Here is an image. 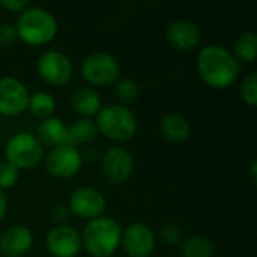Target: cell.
Instances as JSON below:
<instances>
[{"mask_svg":"<svg viewBox=\"0 0 257 257\" xmlns=\"http://www.w3.org/2000/svg\"><path fill=\"white\" fill-rule=\"evenodd\" d=\"M197 72L212 89L230 87L239 75V63L232 51L221 45H206L197 56Z\"/></svg>","mask_w":257,"mask_h":257,"instance_id":"6da1fadb","label":"cell"},{"mask_svg":"<svg viewBox=\"0 0 257 257\" xmlns=\"http://www.w3.org/2000/svg\"><path fill=\"white\" fill-rule=\"evenodd\" d=\"M114 90L122 102H134L140 96V86L133 78H120L114 83Z\"/></svg>","mask_w":257,"mask_h":257,"instance_id":"603a6c76","label":"cell"},{"mask_svg":"<svg viewBox=\"0 0 257 257\" xmlns=\"http://www.w3.org/2000/svg\"><path fill=\"white\" fill-rule=\"evenodd\" d=\"M45 248L53 257H75L81 250V236L69 224H56L45 235Z\"/></svg>","mask_w":257,"mask_h":257,"instance_id":"7c38bea8","label":"cell"},{"mask_svg":"<svg viewBox=\"0 0 257 257\" xmlns=\"http://www.w3.org/2000/svg\"><path fill=\"white\" fill-rule=\"evenodd\" d=\"M17 41L15 26L9 23H0V48H6Z\"/></svg>","mask_w":257,"mask_h":257,"instance_id":"4316f807","label":"cell"},{"mask_svg":"<svg viewBox=\"0 0 257 257\" xmlns=\"http://www.w3.org/2000/svg\"><path fill=\"white\" fill-rule=\"evenodd\" d=\"M29 89L15 77L0 78V114L6 117L20 116L29 105Z\"/></svg>","mask_w":257,"mask_h":257,"instance_id":"30bf717a","label":"cell"},{"mask_svg":"<svg viewBox=\"0 0 257 257\" xmlns=\"http://www.w3.org/2000/svg\"><path fill=\"white\" fill-rule=\"evenodd\" d=\"M69 214H71V212H69L68 206H65V205H57V206H54L53 211H51V218H53L57 224H65V221L68 220Z\"/></svg>","mask_w":257,"mask_h":257,"instance_id":"f1b7e54d","label":"cell"},{"mask_svg":"<svg viewBox=\"0 0 257 257\" xmlns=\"http://www.w3.org/2000/svg\"><path fill=\"white\" fill-rule=\"evenodd\" d=\"M18 179H20V170L11 163H8L6 160L0 161V190L5 191L14 188Z\"/></svg>","mask_w":257,"mask_h":257,"instance_id":"d4e9b609","label":"cell"},{"mask_svg":"<svg viewBox=\"0 0 257 257\" xmlns=\"http://www.w3.org/2000/svg\"><path fill=\"white\" fill-rule=\"evenodd\" d=\"M71 105L77 114L83 119H89L90 116H96L101 110V96L95 89L83 86L72 92Z\"/></svg>","mask_w":257,"mask_h":257,"instance_id":"ac0fdd59","label":"cell"},{"mask_svg":"<svg viewBox=\"0 0 257 257\" xmlns=\"http://www.w3.org/2000/svg\"><path fill=\"white\" fill-rule=\"evenodd\" d=\"M83 166V157L75 146L60 145L53 148L45 157L47 172L57 179H68L75 176Z\"/></svg>","mask_w":257,"mask_h":257,"instance_id":"ba28073f","label":"cell"},{"mask_svg":"<svg viewBox=\"0 0 257 257\" xmlns=\"http://www.w3.org/2000/svg\"><path fill=\"white\" fill-rule=\"evenodd\" d=\"M160 131L167 142H170L173 145H182L190 139L191 126H190L187 117H184L182 114L169 113L161 119Z\"/></svg>","mask_w":257,"mask_h":257,"instance_id":"e0dca14e","label":"cell"},{"mask_svg":"<svg viewBox=\"0 0 257 257\" xmlns=\"http://www.w3.org/2000/svg\"><path fill=\"white\" fill-rule=\"evenodd\" d=\"M66 136H68V126L62 122L60 117L56 116L42 119L36 128V137L41 142V145L50 146L51 149L65 145Z\"/></svg>","mask_w":257,"mask_h":257,"instance_id":"2e32d148","label":"cell"},{"mask_svg":"<svg viewBox=\"0 0 257 257\" xmlns=\"http://www.w3.org/2000/svg\"><path fill=\"white\" fill-rule=\"evenodd\" d=\"M96 128L113 142H126L137 133V117L123 104H108L96 114Z\"/></svg>","mask_w":257,"mask_h":257,"instance_id":"277c9868","label":"cell"},{"mask_svg":"<svg viewBox=\"0 0 257 257\" xmlns=\"http://www.w3.org/2000/svg\"><path fill=\"white\" fill-rule=\"evenodd\" d=\"M105 197L104 194L93 187H81L72 191L68 202V209L71 214L83 220H93L102 217L105 211Z\"/></svg>","mask_w":257,"mask_h":257,"instance_id":"8fae6325","label":"cell"},{"mask_svg":"<svg viewBox=\"0 0 257 257\" xmlns=\"http://www.w3.org/2000/svg\"><path fill=\"white\" fill-rule=\"evenodd\" d=\"M5 157L18 170L35 169L44 158V146L35 134L18 133L8 140Z\"/></svg>","mask_w":257,"mask_h":257,"instance_id":"5b68a950","label":"cell"},{"mask_svg":"<svg viewBox=\"0 0 257 257\" xmlns=\"http://www.w3.org/2000/svg\"><path fill=\"white\" fill-rule=\"evenodd\" d=\"M6 212H8V197H6L5 191L0 190V223L5 218Z\"/></svg>","mask_w":257,"mask_h":257,"instance_id":"f546056e","label":"cell"},{"mask_svg":"<svg viewBox=\"0 0 257 257\" xmlns=\"http://www.w3.org/2000/svg\"><path fill=\"white\" fill-rule=\"evenodd\" d=\"M161 238L167 245H181L184 241V233L181 226L175 223H167L161 227Z\"/></svg>","mask_w":257,"mask_h":257,"instance_id":"484cf974","label":"cell"},{"mask_svg":"<svg viewBox=\"0 0 257 257\" xmlns=\"http://www.w3.org/2000/svg\"><path fill=\"white\" fill-rule=\"evenodd\" d=\"M27 110L30 111L32 116H35L41 120L47 119V117L53 116V113L56 110V99L50 92L38 90L30 95Z\"/></svg>","mask_w":257,"mask_h":257,"instance_id":"ffe728a7","label":"cell"},{"mask_svg":"<svg viewBox=\"0 0 257 257\" xmlns=\"http://www.w3.org/2000/svg\"><path fill=\"white\" fill-rule=\"evenodd\" d=\"M166 39L169 45L178 51H193L202 41V32L194 21L182 18L169 24Z\"/></svg>","mask_w":257,"mask_h":257,"instance_id":"5bb4252c","label":"cell"},{"mask_svg":"<svg viewBox=\"0 0 257 257\" xmlns=\"http://www.w3.org/2000/svg\"><path fill=\"white\" fill-rule=\"evenodd\" d=\"M250 181H251V184H253V185H256L257 184V161L256 160H253V161H251V164H250Z\"/></svg>","mask_w":257,"mask_h":257,"instance_id":"4dcf8cb0","label":"cell"},{"mask_svg":"<svg viewBox=\"0 0 257 257\" xmlns=\"http://www.w3.org/2000/svg\"><path fill=\"white\" fill-rule=\"evenodd\" d=\"M120 65L117 59L104 51L92 53L84 57L81 62V75L83 78L96 87H107L114 84L119 80Z\"/></svg>","mask_w":257,"mask_h":257,"instance_id":"8992f818","label":"cell"},{"mask_svg":"<svg viewBox=\"0 0 257 257\" xmlns=\"http://www.w3.org/2000/svg\"><path fill=\"white\" fill-rule=\"evenodd\" d=\"M59 30L56 17L45 8L29 6L18 14L15 32L23 42L39 47L51 42Z\"/></svg>","mask_w":257,"mask_h":257,"instance_id":"7a4b0ae2","label":"cell"},{"mask_svg":"<svg viewBox=\"0 0 257 257\" xmlns=\"http://www.w3.org/2000/svg\"><path fill=\"white\" fill-rule=\"evenodd\" d=\"M182 257H212L214 245L209 238L202 235H194L181 242Z\"/></svg>","mask_w":257,"mask_h":257,"instance_id":"44dd1931","label":"cell"},{"mask_svg":"<svg viewBox=\"0 0 257 257\" xmlns=\"http://www.w3.org/2000/svg\"><path fill=\"white\" fill-rule=\"evenodd\" d=\"M241 98L242 101L250 105V107H256L257 105V74L256 72H250L248 75H245V78L242 80L241 89H239Z\"/></svg>","mask_w":257,"mask_h":257,"instance_id":"cb8c5ba5","label":"cell"},{"mask_svg":"<svg viewBox=\"0 0 257 257\" xmlns=\"http://www.w3.org/2000/svg\"><path fill=\"white\" fill-rule=\"evenodd\" d=\"M101 169L110 182L123 184L133 176L134 158L125 148L113 146L102 155Z\"/></svg>","mask_w":257,"mask_h":257,"instance_id":"4fadbf2b","label":"cell"},{"mask_svg":"<svg viewBox=\"0 0 257 257\" xmlns=\"http://www.w3.org/2000/svg\"><path fill=\"white\" fill-rule=\"evenodd\" d=\"M33 241V232L27 226H11L0 235V253L5 257L26 256L32 250Z\"/></svg>","mask_w":257,"mask_h":257,"instance_id":"9a60e30c","label":"cell"},{"mask_svg":"<svg viewBox=\"0 0 257 257\" xmlns=\"http://www.w3.org/2000/svg\"><path fill=\"white\" fill-rule=\"evenodd\" d=\"M81 236V247L92 257H110L120 245L122 227L111 217L90 220Z\"/></svg>","mask_w":257,"mask_h":257,"instance_id":"3957f363","label":"cell"},{"mask_svg":"<svg viewBox=\"0 0 257 257\" xmlns=\"http://www.w3.org/2000/svg\"><path fill=\"white\" fill-rule=\"evenodd\" d=\"M96 136H98V128H96L95 120L80 119L71 128H68L66 145L77 148V145H84V143L93 142L96 139Z\"/></svg>","mask_w":257,"mask_h":257,"instance_id":"d6986e66","label":"cell"},{"mask_svg":"<svg viewBox=\"0 0 257 257\" xmlns=\"http://www.w3.org/2000/svg\"><path fill=\"white\" fill-rule=\"evenodd\" d=\"M120 245L128 257H151L157 247V236L146 223H133L122 230Z\"/></svg>","mask_w":257,"mask_h":257,"instance_id":"9c48e42d","label":"cell"},{"mask_svg":"<svg viewBox=\"0 0 257 257\" xmlns=\"http://www.w3.org/2000/svg\"><path fill=\"white\" fill-rule=\"evenodd\" d=\"M29 2L27 0H2L0 2V8L6 9L8 12H14V14H21L26 8H29Z\"/></svg>","mask_w":257,"mask_h":257,"instance_id":"83f0119b","label":"cell"},{"mask_svg":"<svg viewBox=\"0 0 257 257\" xmlns=\"http://www.w3.org/2000/svg\"><path fill=\"white\" fill-rule=\"evenodd\" d=\"M36 71L38 75L47 84L60 87L71 81L74 74V65L65 53L57 50H48L38 57Z\"/></svg>","mask_w":257,"mask_h":257,"instance_id":"52a82bcc","label":"cell"},{"mask_svg":"<svg viewBox=\"0 0 257 257\" xmlns=\"http://www.w3.org/2000/svg\"><path fill=\"white\" fill-rule=\"evenodd\" d=\"M233 51H235V57L236 60H242V62H247V63H253L256 60L257 56V35L256 32L253 30H247V32H242L236 41H235V47H233Z\"/></svg>","mask_w":257,"mask_h":257,"instance_id":"7402d4cb","label":"cell"}]
</instances>
